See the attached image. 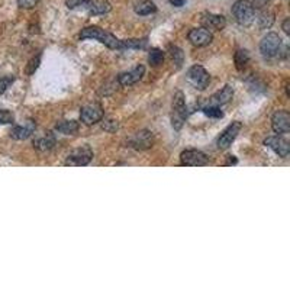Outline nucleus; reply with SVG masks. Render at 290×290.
<instances>
[{
	"label": "nucleus",
	"instance_id": "423d86ee",
	"mask_svg": "<svg viewBox=\"0 0 290 290\" xmlns=\"http://www.w3.org/2000/svg\"><path fill=\"white\" fill-rule=\"evenodd\" d=\"M280 48H282V38L277 34H274V32L267 34L261 40L260 51L266 58L276 57L280 52Z\"/></svg>",
	"mask_w": 290,
	"mask_h": 290
},
{
	"label": "nucleus",
	"instance_id": "9d476101",
	"mask_svg": "<svg viewBox=\"0 0 290 290\" xmlns=\"http://www.w3.org/2000/svg\"><path fill=\"white\" fill-rule=\"evenodd\" d=\"M264 145H267L268 148H272L276 154L282 158H286L290 154V145L288 140H284L280 135H273V136H267L264 140Z\"/></svg>",
	"mask_w": 290,
	"mask_h": 290
},
{
	"label": "nucleus",
	"instance_id": "39448f33",
	"mask_svg": "<svg viewBox=\"0 0 290 290\" xmlns=\"http://www.w3.org/2000/svg\"><path fill=\"white\" fill-rule=\"evenodd\" d=\"M188 83L194 88H199V90H204L206 87L209 86V82H210V76L209 72L203 68L202 66H192L188 72Z\"/></svg>",
	"mask_w": 290,
	"mask_h": 290
},
{
	"label": "nucleus",
	"instance_id": "393cba45",
	"mask_svg": "<svg viewBox=\"0 0 290 290\" xmlns=\"http://www.w3.org/2000/svg\"><path fill=\"white\" fill-rule=\"evenodd\" d=\"M162 61H164V52L160 48H152L148 52V62L152 67H158L160 64H162Z\"/></svg>",
	"mask_w": 290,
	"mask_h": 290
},
{
	"label": "nucleus",
	"instance_id": "f704fd0d",
	"mask_svg": "<svg viewBox=\"0 0 290 290\" xmlns=\"http://www.w3.org/2000/svg\"><path fill=\"white\" fill-rule=\"evenodd\" d=\"M186 0H170V4H173L174 8H182L184 6Z\"/></svg>",
	"mask_w": 290,
	"mask_h": 290
},
{
	"label": "nucleus",
	"instance_id": "cd10ccee",
	"mask_svg": "<svg viewBox=\"0 0 290 290\" xmlns=\"http://www.w3.org/2000/svg\"><path fill=\"white\" fill-rule=\"evenodd\" d=\"M14 122V115L8 109H0V125H9Z\"/></svg>",
	"mask_w": 290,
	"mask_h": 290
},
{
	"label": "nucleus",
	"instance_id": "4be33fe9",
	"mask_svg": "<svg viewBox=\"0 0 290 290\" xmlns=\"http://www.w3.org/2000/svg\"><path fill=\"white\" fill-rule=\"evenodd\" d=\"M257 19H258L260 29H268L272 28L273 24H274V14L270 12V10H261Z\"/></svg>",
	"mask_w": 290,
	"mask_h": 290
},
{
	"label": "nucleus",
	"instance_id": "412c9836",
	"mask_svg": "<svg viewBox=\"0 0 290 290\" xmlns=\"http://www.w3.org/2000/svg\"><path fill=\"white\" fill-rule=\"evenodd\" d=\"M78 128H80V124L76 120H61L56 125V130L64 135H72L78 130Z\"/></svg>",
	"mask_w": 290,
	"mask_h": 290
},
{
	"label": "nucleus",
	"instance_id": "a211bd4d",
	"mask_svg": "<svg viewBox=\"0 0 290 290\" xmlns=\"http://www.w3.org/2000/svg\"><path fill=\"white\" fill-rule=\"evenodd\" d=\"M234 98V88L231 86H224L219 92H216L210 99H209V104H215V106H220V104H226L230 103Z\"/></svg>",
	"mask_w": 290,
	"mask_h": 290
},
{
	"label": "nucleus",
	"instance_id": "6ab92c4d",
	"mask_svg": "<svg viewBox=\"0 0 290 290\" xmlns=\"http://www.w3.org/2000/svg\"><path fill=\"white\" fill-rule=\"evenodd\" d=\"M56 142H57L56 135L52 132H48L46 135H44L41 138H36L34 141V146L40 151H50L51 148H54Z\"/></svg>",
	"mask_w": 290,
	"mask_h": 290
},
{
	"label": "nucleus",
	"instance_id": "c85d7f7f",
	"mask_svg": "<svg viewBox=\"0 0 290 290\" xmlns=\"http://www.w3.org/2000/svg\"><path fill=\"white\" fill-rule=\"evenodd\" d=\"M40 62H41V56H36V57L30 58L28 66H26V74L30 76V74H34V72H36V68L40 67Z\"/></svg>",
	"mask_w": 290,
	"mask_h": 290
},
{
	"label": "nucleus",
	"instance_id": "f8f14e48",
	"mask_svg": "<svg viewBox=\"0 0 290 290\" xmlns=\"http://www.w3.org/2000/svg\"><path fill=\"white\" fill-rule=\"evenodd\" d=\"M272 128L276 134L284 135L290 130V115L288 110H277L272 118Z\"/></svg>",
	"mask_w": 290,
	"mask_h": 290
},
{
	"label": "nucleus",
	"instance_id": "0eeeda50",
	"mask_svg": "<svg viewBox=\"0 0 290 290\" xmlns=\"http://www.w3.org/2000/svg\"><path fill=\"white\" fill-rule=\"evenodd\" d=\"M180 162L188 167H203L209 162V158L199 150H186L180 154Z\"/></svg>",
	"mask_w": 290,
	"mask_h": 290
},
{
	"label": "nucleus",
	"instance_id": "aec40b11",
	"mask_svg": "<svg viewBox=\"0 0 290 290\" xmlns=\"http://www.w3.org/2000/svg\"><path fill=\"white\" fill-rule=\"evenodd\" d=\"M156 12H157V6L151 0H141L135 4V14L140 16H146V14H156Z\"/></svg>",
	"mask_w": 290,
	"mask_h": 290
},
{
	"label": "nucleus",
	"instance_id": "c9c22d12",
	"mask_svg": "<svg viewBox=\"0 0 290 290\" xmlns=\"http://www.w3.org/2000/svg\"><path fill=\"white\" fill-rule=\"evenodd\" d=\"M238 162V160L235 158L234 156H228V158H226V162H225V166H235Z\"/></svg>",
	"mask_w": 290,
	"mask_h": 290
},
{
	"label": "nucleus",
	"instance_id": "72a5a7b5",
	"mask_svg": "<svg viewBox=\"0 0 290 290\" xmlns=\"http://www.w3.org/2000/svg\"><path fill=\"white\" fill-rule=\"evenodd\" d=\"M83 2L84 0H67L66 4H67L68 9H77V8H80L83 4Z\"/></svg>",
	"mask_w": 290,
	"mask_h": 290
},
{
	"label": "nucleus",
	"instance_id": "1a4fd4ad",
	"mask_svg": "<svg viewBox=\"0 0 290 290\" xmlns=\"http://www.w3.org/2000/svg\"><path fill=\"white\" fill-rule=\"evenodd\" d=\"M242 130V124L241 122H232L230 124L224 132L220 134V136L218 138V148L220 150H226L232 145V142L236 140L238 134Z\"/></svg>",
	"mask_w": 290,
	"mask_h": 290
},
{
	"label": "nucleus",
	"instance_id": "a878e982",
	"mask_svg": "<svg viewBox=\"0 0 290 290\" xmlns=\"http://www.w3.org/2000/svg\"><path fill=\"white\" fill-rule=\"evenodd\" d=\"M170 57L173 60V62L176 64L177 68H180L184 62V54L178 46H170Z\"/></svg>",
	"mask_w": 290,
	"mask_h": 290
},
{
	"label": "nucleus",
	"instance_id": "c756f323",
	"mask_svg": "<svg viewBox=\"0 0 290 290\" xmlns=\"http://www.w3.org/2000/svg\"><path fill=\"white\" fill-rule=\"evenodd\" d=\"M102 128L104 130H108V132H116L118 128H119V124L115 119H104L103 124H102Z\"/></svg>",
	"mask_w": 290,
	"mask_h": 290
},
{
	"label": "nucleus",
	"instance_id": "2eb2a0df",
	"mask_svg": "<svg viewBox=\"0 0 290 290\" xmlns=\"http://www.w3.org/2000/svg\"><path fill=\"white\" fill-rule=\"evenodd\" d=\"M80 8L86 9L88 14H109L112 10L110 3L106 2V0H96V2H93V0H84Z\"/></svg>",
	"mask_w": 290,
	"mask_h": 290
},
{
	"label": "nucleus",
	"instance_id": "e433bc0d",
	"mask_svg": "<svg viewBox=\"0 0 290 290\" xmlns=\"http://www.w3.org/2000/svg\"><path fill=\"white\" fill-rule=\"evenodd\" d=\"M289 24H290V19H289V18H288V19H284V22H283V30H284L286 34H289V32H290Z\"/></svg>",
	"mask_w": 290,
	"mask_h": 290
},
{
	"label": "nucleus",
	"instance_id": "20e7f679",
	"mask_svg": "<svg viewBox=\"0 0 290 290\" xmlns=\"http://www.w3.org/2000/svg\"><path fill=\"white\" fill-rule=\"evenodd\" d=\"M92 158H93V150L88 145H83V146L72 150L67 156L64 164L68 167H84L92 161Z\"/></svg>",
	"mask_w": 290,
	"mask_h": 290
},
{
	"label": "nucleus",
	"instance_id": "ddd939ff",
	"mask_svg": "<svg viewBox=\"0 0 290 290\" xmlns=\"http://www.w3.org/2000/svg\"><path fill=\"white\" fill-rule=\"evenodd\" d=\"M145 74L144 66H136L135 68H132L130 72H125L122 74H119L118 77V83L120 86H132L135 83H138Z\"/></svg>",
	"mask_w": 290,
	"mask_h": 290
},
{
	"label": "nucleus",
	"instance_id": "4468645a",
	"mask_svg": "<svg viewBox=\"0 0 290 290\" xmlns=\"http://www.w3.org/2000/svg\"><path fill=\"white\" fill-rule=\"evenodd\" d=\"M154 142V136L150 130H140L130 140V144L135 150H146L151 148Z\"/></svg>",
	"mask_w": 290,
	"mask_h": 290
},
{
	"label": "nucleus",
	"instance_id": "7c9ffc66",
	"mask_svg": "<svg viewBox=\"0 0 290 290\" xmlns=\"http://www.w3.org/2000/svg\"><path fill=\"white\" fill-rule=\"evenodd\" d=\"M14 82V77H2L0 78V94H3L9 87H10V84Z\"/></svg>",
	"mask_w": 290,
	"mask_h": 290
},
{
	"label": "nucleus",
	"instance_id": "473e14b6",
	"mask_svg": "<svg viewBox=\"0 0 290 290\" xmlns=\"http://www.w3.org/2000/svg\"><path fill=\"white\" fill-rule=\"evenodd\" d=\"M251 2V4L254 6V9H262V8H266L272 0H250Z\"/></svg>",
	"mask_w": 290,
	"mask_h": 290
},
{
	"label": "nucleus",
	"instance_id": "f03ea898",
	"mask_svg": "<svg viewBox=\"0 0 290 290\" xmlns=\"http://www.w3.org/2000/svg\"><path fill=\"white\" fill-rule=\"evenodd\" d=\"M232 14L241 26H250L256 19V9L250 0H236L232 6Z\"/></svg>",
	"mask_w": 290,
	"mask_h": 290
},
{
	"label": "nucleus",
	"instance_id": "f257e3e1",
	"mask_svg": "<svg viewBox=\"0 0 290 290\" xmlns=\"http://www.w3.org/2000/svg\"><path fill=\"white\" fill-rule=\"evenodd\" d=\"M80 40H94V41L104 44L110 50H122V41L118 40L110 32L99 28V26H87V28L82 29Z\"/></svg>",
	"mask_w": 290,
	"mask_h": 290
},
{
	"label": "nucleus",
	"instance_id": "9b49d317",
	"mask_svg": "<svg viewBox=\"0 0 290 290\" xmlns=\"http://www.w3.org/2000/svg\"><path fill=\"white\" fill-rule=\"evenodd\" d=\"M188 41L194 46H206L214 41V35L209 29L203 28H193L188 35Z\"/></svg>",
	"mask_w": 290,
	"mask_h": 290
},
{
	"label": "nucleus",
	"instance_id": "2f4dec72",
	"mask_svg": "<svg viewBox=\"0 0 290 290\" xmlns=\"http://www.w3.org/2000/svg\"><path fill=\"white\" fill-rule=\"evenodd\" d=\"M40 0H18V6L20 9H32L38 4Z\"/></svg>",
	"mask_w": 290,
	"mask_h": 290
},
{
	"label": "nucleus",
	"instance_id": "bb28decb",
	"mask_svg": "<svg viewBox=\"0 0 290 290\" xmlns=\"http://www.w3.org/2000/svg\"><path fill=\"white\" fill-rule=\"evenodd\" d=\"M202 112L206 116H209V118H224V112L220 110V108L219 106H215V104H208V106H203L202 108Z\"/></svg>",
	"mask_w": 290,
	"mask_h": 290
},
{
	"label": "nucleus",
	"instance_id": "f3484780",
	"mask_svg": "<svg viewBox=\"0 0 290 290\" xmlns=\"http://www.w3.org/2000/svg\"><path fill=\"white\" fill-rule=\"evenodd\" d=\"M203 26L206 29H215V30H222L226 26V19L222 14H206L202 18Z\"/></svg>",
	"mask_w": 290,
	"mask_h": 290
},
{
	"label": "nucleus",
	"instance_id": "b1692460",
	"mask_svg": "<svg viewBox=\"0 0 290 290\" xmlns=\"http://www.w3.org/2000/svg\"><path fill=\"white\" fill-rule=\"evenodd\" d=\"M148 45V40L142 38V40H124L122 41V50H144Z\"/></svg>",
	"mask_w": 290,
	"mask_h": 290
},
{
	"label": "nucleus",
	"instance_id": "dca6fc26",
	"mask_svg": "<svg viewBox=\"0 0 290 290\" xmlns=\"http://www.w3.org/2000/svg\"><path fill=\"white\" fill-rule=\"evenodd\" d=\"M36 128V124L34 120H28L25 125H19V126H14V130H10V138L16 140V141H22V140H26L29 138Z\"/></svg>",
	"mask_w": 290,
	"mask_h": 290
},
{
	"label": "nucleus",
	"instance_id": "6e6552de",
	"mask_svg": "<svg viewBox=\"0 0 290 290\" xmlns=\"http://www.w3.org/2000/svg\"><path fill=\"white\" fill-rule=\"evenodd\" d=\"M80 119L84 125H94L98 122H100L103 119V108L99 103H90L86 104L84 108H82L80 110Z\"/></svg>",
	"mask_w": 290,
	"mask_h": 290
},
{
	"label": "nucleus",
	"instance_id": "7ed1b4c3",
	"mask_svg": "<svg viewBox=\"0 0 290 290\" xmlns=\"http://www.w3.org/2000/svg\"><path fill=\"white\" fill-rule=\"evenodd\" d=\"M188 118V108L183 92H177L173 98V114H172V125L174 130H182L184 120Z\"/></svg>",
	"mask_w": 290,
	"mask_h": 290
},
{
	"label": "nucleus",
	"instance_id": "5701e85b",
	"mask_svg": "<svg viewBox=\"0 0 290 290\" xmlns=\"http://www.w3.org/2000/svg\"><path fill=\"white\" fill-rule=\"evenodd\" d=\"M234 60H235L236 70L241 72V70H244V67H246V64H248V61H250V54H248L246 50H238L235 52V56H234Z\"/></svg>",
	"mask_w": 290,
	"mask_h": 290
}]
</instances>
